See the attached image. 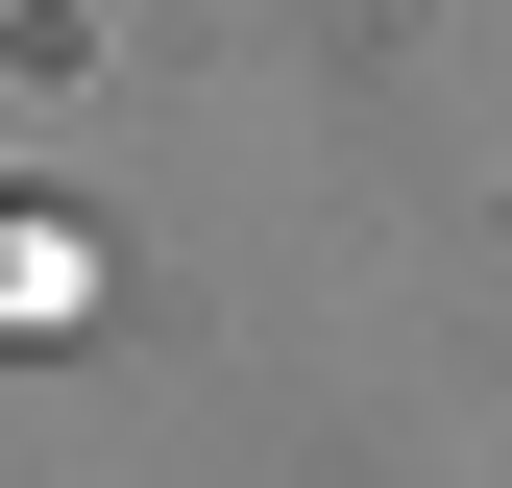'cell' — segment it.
Here are the masks:
<instances>
[{"instance_id":"obj_1","label":"cell","mask_w":512,"mask_h":488,"mask_svg":"<svg viewBox=\"0 0 512 488\" xmlns=\"http://www.w3.org/2000/svg\"><path fill=\"white\" fill-rule=\"evenodd\" d=\"M0 318H74V220H0Z\"/></svg>"}]
</instances>
